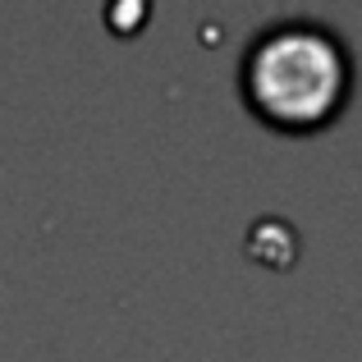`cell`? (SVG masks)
Here are the masks:
<instances>
[{
    "label": "cell",
    "instance_id": "1",
    "mask_svg": "<svg viewBox=\"0 0 362 362\" xmlns=\"http://www.w3.org/2000/svg\"><path fill=\"white\" fill-rule=\"evenodd\" d=\"M354 60L330 28L289 18L257 33L243 51V101L284 133H312L344 106Z\"/></svg>",
    "mask_w": 362,
    "mask_h": 362
}]
</instances>
